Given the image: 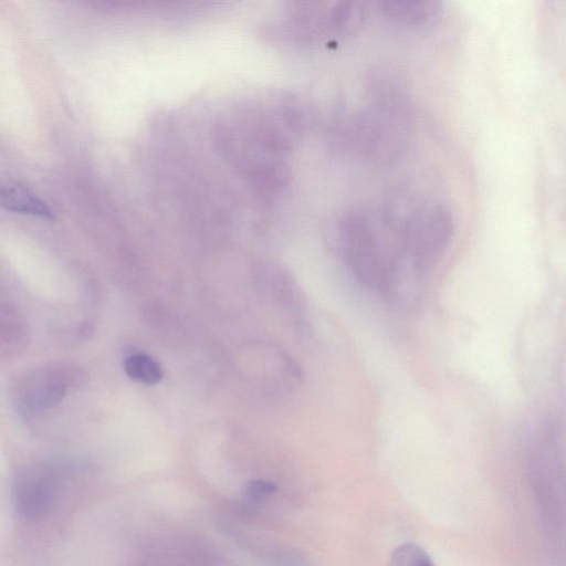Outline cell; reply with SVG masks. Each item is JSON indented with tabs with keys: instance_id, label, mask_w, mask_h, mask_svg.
Instances as JSON below:
<instances>
[{
	"instance_id": "obj_9",
	"label": "cell",
	"mask_w": 566,
	"mask_h": 566,
	"mask_svg": "<svg viewBox=\"0 0 566 566\" xmlns=\"http://www.w3.org/2000/svg\"><path fill=\"white\" fill-rule=\"evenodd\" d=\"M388 566H434L429 554L418 544L403 543L391 553Z\"/></svg>"
},
{
	"instance_id": "obj_3",
	"label": "cell",
	"mask_w": 566,
	"mask_h": 566,
	"mask_svg": "<svg viewBox=\"0 0 566 566\" xmlns=\"http://www.w3.org/2000/svg\"><path fill=\"white\" fill-rule=\"evenodd\" d=\"M368 13L365 2L303 3L292 10L284 28L292 36L310 43L346 40L358 33Z\"/></svg>"
},
{
	"instance_id": "obj_8",
	"label": "cell",
	"mask_w": 566,
	"mask_h": 566,
	"mask_svg": "<svg viewBox=\"0 0 566 566\" xmlns=\"http://www.w3.org/2000/svg\"><path fill=\"white\" fill-rule=\"evenodd\" d=\"M124 366L129 378L143 384L155 385L163 377L160 365L146 354L129 356Z\"/></svg>"
},
{
	"instance_id": "obj_6",
	"label": "cell",
	"mask_w": 566,
	"mask_h": 566,
	"mask_svg": "<svg viewBox=\"0 0 566 566\" xmlns=\"http://www.w3.org/2000/svg\"><path fill=\"white\" fill-rule=\"evenodd\" d=\"M437 1H378L376 9L379 14L391 23L415 28L431 22L441 11Z\"/></svg>"
},
{
	"instance_id": "obj_5",
	"label": "cell",
	"mask_w": 566,
	"mask_h": 566,
	"mask_svg": "<svg viewBox=\"0 0 566 566\" xmlns=\"http://www.w3.org/2000/svg\"><path fill=\"white\" fill-rule=\"evenodd\" d=\"M61 489L62 478L55 470L35 468L23 471L13 484L15 511L24 520H41L55 506Z\"/></svg>"
},
{
	"instance_id": "obj_2",
	"label": "cell",
	"mask_w": 566,
	"mask_h": 566,
	"mask_svg": "<svg viewBox=\"0 0 566 566\" xmlns=\"http://www.w3.org/2000/svg\"><path fill=\"white\" fill-rule=\"evenodd\" d=\"M287 115L289 112L275 109L240 112L221 124L218 132L227 157L252 182L265 188L281 185L285 177Z\"/></svg>"
},
{
	"instance_id": "obj_4",
	"label": "cell",
	"mask_w": 566,
	"mask_h": 566,
	"mask_svg": "<svg viewBox=\"0 0 566 566\" xmlns=\"http://www.w3.org/2000/svg\"><path fill=\"white\" fill-rule=\"evenodd\" d=\"M128 566H222L205 541L190 535L166 534L146 541Z\"/></svg>"
},
{
	"instance_id": "obj_7",
	"label": "cell",
	"mask_w": 566,
	"mask_h": 566,
	"mask_svg": "<svg viewBox=\"0 0 566 566\" xmlns=\"http://www.w3.org/2000/svg\"><path fill=\"white\" fill-rule=\"evenodd\" d=\"M0 207L45 219L54 218L44 201L20 186L0 187Z\"/></svg>"
},
{
	"instance_id": "obj_1",
	"label": "cell",
	"mask_w": 566,
	"mask_h": 566,
	"mask_svg": "<svg viewBox=\"0 0 566 566\" xmlns=\"http://www.w3.org/2000/svg\"><path fill=\"white\" fill-rule=\"evenodd\" d=\"M394 206L353 208L339 220L344 260L365 289L407 303L440 260L453 232L450 211L423 205L408 213Z\"/></svg>"
},
{
	"instance_id": "obj_10",
	"label": "cell",
	"mask_w": 566,
	"mask_h": 566,
	"mask_svg": "<svg viewBox=\"0 0 566 566\" xmlns=\"http://www.w3.org/2000/svg\"><path fill=\"white\" fill-rule=\"evenodd\" d=\"M64 395V385L50 386L39 395L36 403L39 407L46 409L56 405Z\"/></svg>"
}]
</instances>
